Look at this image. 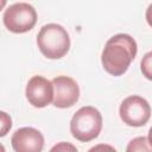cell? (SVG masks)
<instances>
[{
  "mask_svg": "<svg viewBox=\"0 0 152 152\" xmlns=\"http://www.w3.org/2000/svg\"><path fill=\"white\" fill-rule=\"evenodd\" d=\"M138 46L135 40L127 33H119L109 38L101 55L103 69L113 75L121 76L135 58Z\"/></svg>",
  "mask_w": 152,
  "mask_h": 152,
  "instance_id": "1",
  "label": "cell"
},
{
  "mask_svg": "<svg viewBox=\"0 0 152 152\" xmlns=\"http://www.w3.org/2000/svg\"><path fill=\"white\" fill-rule=\"evenodd\" d=\"M37 45L46 58L59 59L70 49V37L62 25L51 23L44 25L38 32Z\"/></svg>",
  "mask_w": 152,
  "mask_h": 152,
  "instance_id": "2",
  "label": "cell"
},
{
  "mask_svg": "<svg viewBox=\"0 0 152 152\" xmlns=\"http://www.w3.org/2000/svg\"><path fill=\"white\" fill-rule=\"evenodd\" d=\"M102 129V115L93 106L80 108L70 121L72 137L82 142H88L99 137Z\"/></svg>",
  "mask_w": 152,
  "mask_h": 152,
  "instance_id": "3",
  "label": "cell"
},
{
  "mask_svg": "<svg viewBox=\"0 0 152 152\" xmlns=\"http://www.w3.org/2000/svg\"><path fill=\"white\" fill-rule=\"evenodd\" d=\"M5 27L13 33H25L37 23V12L27 2H17L7 7L2 15Z\"/></svg>",
  "mask_w": 152,
  "mask_h": 152,
  "instance_id": "4",
  "label": "cell"
},
{
  "mask_svg": "<svg viewBox=\"0 0 152 152\" xmlns=\"http://www.w3.org/2000/svg\"><path fill=\"white\" fill-rule=\"evenodd\" d=\"M119 114L124 124L131 127H141L146 125L151 116L150 103L141 96L132 95L126 97L119 108Z\"/></svg>",
  "mask_w": 152,
  "mask_h": 152,
  "instance_id": "5",
  "label": "cell"
},
{
  "mask_svg": "<svg viewBox=\"0 0 152 152\" xmlns=\"http://www.w3.org/2000/svg\"><path fill=\"white\" fill-rule=\"evenodd\" d=\"M25 95L30 104L36 108H44L53 101V84L52 81L43 76H32L27 84Z\"/></svg>",
  "mask_w": 152,
  "mask_h": 152,
  "instance_id": "6",
  "label": "cell"
},
{
  "mask_svg": "<svg viewBox=\"0 0 152 152\" xmlns=\"http://www.w3.org/2000/svg\"><path fill=\"white\" fill-rule=\"evenodd\" d=\"M53 106L57 108H69L80 99V87L69 76H57L52 80Z\"/></svg>",
  "mask_w": 152,
  "mask_h": 152,
  "instance_id": "7",
  "label": "cell"
},
{
  "mask_svg": "<svg viewBox=\"0 0 152 152\" xmlns=\"http://www.w3.org/2000/svg\"><path fill=\"white\" fill-rule=\"evenodd\" d=\"M11 144L15 152H40L44 147V137L33 127H21L13 133Z\"/></svg>",
  "mask_w": 152,
  "mask_h": 152,
  "instance_id": "8",
  "label": "cell"
},
{
  "mask_svg": "<svg viewBox=\"0 0 152 152\" xmlns=\"http://www.w3.org/2000/svg\"><path fill=\"white\" fill-rule=\"evenodd\" d=\"M126 151L133 152V151H152V146L147 138L145 137H138L129 141Z\"/></svg>",
  "mask_w": 152,
  "mask_h": 152,
  "instance_id": "9",
  "label": "cell"
},
{
  "mask_svg": "<svg viewBox=\"0 0 152 152\" xmlns=\"http://www.w3.org/2000/svg\"><path fill=\"white\" fill-rule=\"evenodd\" d=\"M140 70L142 72V75L152 81V51L147 52L144 55V57L141 58V62H140Z\"/></svg>",
  "mask_w": 152,
  "mask_h": 152,
  "instance_id": "10",
  "label": "cell"
},
{
  "mask_svg": "<svg viewBox=\"0 0 152 152\" xmlns=\"http://www.w3.org/2000/svg\"><path fill=\"white\" fill-rule=\"evenodd\" d=\"M0 115H1V120H0V121H1L0 137H4V135H6V133L11 129V127H12V120H11V116L7 115V113H5V112H1Z\"/></svg>",
  "mask_w": 152,
  "mask_h": 152,
  "instance_id": "11",
  "label": "cell"
},
{
  "mask_svg": "<svg viewBox=\"0 0 152 152\" xmlns=\"http://www.w3.org/2000/svg\"><path fill=\"white\" fill-rule=\"evenodd\" d=\"M51 151H62V152H65V151H72V152H76L77 148H76L74 145L69 144V142H59L58 145L53 146V147L51 148Z\"/></svg>",
  "mask_w": 152,
  "mask_h": 152,
  "instance_id": "12",
  "label": "cell"
},
{
  "mask_svg": "<svg viewBox=\"0 0 152 152\" xmlns=\"http://www.w3.org/2000/svg\"><path fill=\"white\" fill-rule=\"evenodd\" d=\"M145 18H146L147 24L152 27V4L148 5V7L146 10V13H145Z\"/></svg>",
  "mask_w": 152,
  "mask_h": 152,
  "instance_id": "13",
  "label": "cell"
},
{
  "mask_svg": "<svg viewBox=\"0 0 152 152\" xmlns=\"http://www.w3.org/2000/svg\"><path fill=\"white\" fill-rule=\"evenodd\" d=\"M99 148H110V150H115L114 147H110V146H95V147H93V148H90V151H94V150H99Z\"/></svg>",
  "mask_w": 152,
  "mask_h": 152,
  "instance_id": "14",
  "label": "cell"
},
{
  "mask_svg": "<svg viewBox=\"0 0 152 152\" xmlns=\"http://www.w3.org/2000/svg\"><path fill=\"white\" fill-rule=\"evenodd\" d=\"M147 139H148V141H150V144H151V146H152V127H151L150 131H148V137H147Z\"/></svg>",
  "mask_w": 152,
  "mask_h": 152,
  "instance_id": "15",
  "label": "cell"
}]
</instances>
